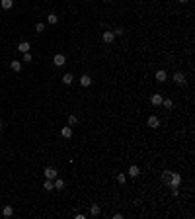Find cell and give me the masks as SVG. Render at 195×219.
I'll use <instances>...</instances> for the list:
<instances>
[{
	"label": "cell",
	"instance_id": "1",
	"mask_svg": "<svg viewBox=\"0 0 195 219\" xmlns=\"http://www.w3.org/2000/svg\"><path fill=\"white\" fill-rule=\"evenodd\" d=\"M180 184H181V176L178 174V172H172V176H170V184H168V186H172V188H178Z\"/></svg>",
	"mask_w": 195,
	"mask_h": 219
},
{
	"label": "cell",
	"instance_id": "2",
	"mask_svg": "<svg viewBox=\"0 0 195 219\" xmlns=\"http://www.w3.org/2000/svg\"><path fill=\"white\" fill-rule=\"evenodd\" d=\"M43 174H45V178L55 180V178H57V168H55V166H47V168L43 170Z\"/></svg>",
	"mask_w": 195,
	"mask_h": 219
},
{
	"label": "cell",
	"instance_id": "3",
	"mask_svg": "<svg viewBox=\"0 0 195 219\" xmlns=\"http://www.w3.org/2000/svg\"><path fill=\"white\" fill-rule=\"evenodd\" d=\"M53 63H55V67H63V65L66 63V57L63 55V53H57V55L53 57Z\"/></svg>",
	"mask_w": 195,
	"mask_h": 219
},
{
	"label": "cell",
	"instance_id": "4",
	"mask_svg": "<svg viewBox=\"0 0 195 219\" xmlns=\"http://www.w3.org/2000/svg\"><path fill=\"white\" fill-rule=\"evenodd\" d=\"M102 39H103V43H113V39H115V34H113V31H103Z\"/></svg>",
	"mask_w": 195,
	"mask_h": 219
},
{
	"label": "cell",
	"instance_id": "5",
	"mask_svg": "<svg viewBox=\"0 0 195 219\" xmlns=\"http://www.w3.org/2000/svg\"><path fill=\"white\" fill-rule=\"evenodd\" d=\"M174 82H176V84H185V74L184 72H174Z\"/></svg>",
	"mask_w": 195,
	"mask_h": 219
},
{
	"label": "cell",
	"instance_id": "6",
	"mask_svg": "<svg viewBox=\"0 0 195 219\" xmlns=\"http://www.w3.org/2000/svg\"><path fill=\"white\" fill-rule=\"evenodd\" d=\"M80 84L84 86V88H88V86L92 84V78H90V74H82V76H80Z\"/></svg>",
	"mask_w": 195,
	"mask_h": 219
},
{
	"label": "cell",
	"instance_id": "7",
	"mask_svg": "<svg viewBox=\"0 0 195 219\" xmlns=\"http://www.w3.org/2000/svg\"><path fill=\"white\" fill-rule=\"evenodd\" d=\"M148 125H150L152 129H156V127H160V119L156 118V115H150V118H148Z\"/></svg>",
	"mask_w": 195,
	"mask_h": 219
},
{
	"label": "cell",
	"instance_id": "8",
	"mask_svg": "<svg viewBox=\"0 0 195 219\" xmlns=\"http://www.w3.org/2000/svg\"><path fill=\"white\" fill-rule=\"evenodd\" d=\"M162 100H164V98L160 96V94H152V98H150L152 106H162Z\"/></svg>",
	"mask_w": 195,
	"mask_h": 219
},
{
	"label": "cell",
	"instance_id": "9",
	"mask_svg": "<svg viewBox=\"0 0 195 219\" xmlns=\"http://www.w3.org/2000/svg\"><path fill=\"white\" fill-rule=\"evenodd\" d=\"M139 174H140V168L137 166V164H133V166L129 168V176H133V178H137Z\"/></svg>",
	"mask_w": 195,
	"mask_h": 219
},
{
	"label": "cell",
	"instance_id": "10",
	"mask_svg": "<svg viewBox=\"0 0 195 219\" xmlns=\"http://www.w3.org/2000/svg\"><path fill=\"white\" fill-rule=\"evenodd\" d=\"M10 67H12V71H14V72H20V71H22V61H12Z\"/></svg>",
	"mask_w": 195,
	"mask_h": 219
},
{
	"label": "cell",
	"instance_id": "11",
	"mask_svg": "<svg viewBox=\"0 0 195 219\" xmlns=\"http://www.w3.org/2000/svg\"><path fill=\"white\" fill-rule=\"evenodd\" d=\"M2 215L4 217H12L14 215V208H12V205H6V208L2 209Z\"/></svg>",
	"mask_w": 195,
	"mask_h": 219
},
{
	"label": "cell",
	"instance_id": "12",
	"mask_svg": "<svg viewBox=\"0 0 195 219\" xmlns=\"http://www.w3.org/2000/svg\"><path fill=\"white\" fill-rule=\"evenodd\" d=\"M61 135H63L64 139H68V137H72V127H63V131H61Z\"/></svg>",
	"mask_w": 195,
	"mask_h": 219
},
{
	"label": "cell",
	"instance_id": "13",
	"mask_svg": "<svg viewBox=\"0 0 195 219\" xmlns=\"http://www.w3.org/2000/svg\"><path fill=\"white\" fill-rule=\"evenodd\" d=\"M0 6H2L4 10H10V8L14 6V0H0Z\"/></svg>",
	"mask_w": 195,
	"mask_h": 219
},
{
	"label": "cell",
	"instance_id": "14",
	"mask_svg": "<svg viewBox=\"0 0 195 219\" xmlns=\"http://www.w3.org/2000/svg\"><path fill=\"white\" fill-rule=\"evenodd\" d=\"M43 190H45V192H51V190H55V186H53V180H45V182H43Z\"/></svg>",
	"mask_w": 195,
	"mask_h": 219
},
{
	"label": "cell",
	"instance_id": "15",
	"mask_svg": "<svg viewBox=\"0 0 195 219\" xmlns=\"http://www.w3.org/2000/svg\"><path fill=\"white\" fill-rule=\"evenodd\" d=\"M53 186H55V190H63V188H64V180H63V178H55Z\"/></svg>",
	"mask_w": 195,
	"mask_h": 219
},
{
	"label": "cell",
	"instance_id": "16",
	"mask_svg": "<svg viewBox=\"0 0 195 219\" xmlns=\"http://www.w3.org/2000/svg\"><path fill=\"white\" fill-rule=\"evenodd\" d=\"M18 51H22V53H27V51H30V43H27V41H22V43L18 45Z\"/></svg>",
	"mask_w": 195,
	"mask_h": 219
},
{
	"label": "cell",
	"instance_id": "17",
	"mask_svg": "<svg viewBox=\"0 0 195 219\" xmlns=\"http://www.w3.org/2000/svg\"><path fill=\"white\" fill-rule=\"evenodd\" d=\"M166 78H168L166 71H158V72H156V80H158V82H166Z\"/></svg>",
	"mask_w": 195,
	"mask_h": 219
},
{
	"label": "cell",
	"instance_id": "18",
	"mask_svg": "<svg viewBox=\"0 0 195 219\" xmlns=\"http://www.w3.org/2000/svg\"><path fill=\"white\" fill-rule=\"evenodd\" d=\"M72 80H74V76L70 72H66V74H63V82L64 84H72Z\"/></svg>",
	"mask_w": 195,
	"mask_h": 219
},
{
	"label": "cell",
	"instance_id": "19",
	"mask_svg": "<svg viewBox=\"0 0 195 219\" xmlns=\"http://www.w3.org/2000/svg\"><path fill=\"white\" fill-rule=\"evenodd\" d=\"M99 211H102V209H99V205H98V204H94L92 208H90V213H92L94 217H98V215H99Z\"/></svg>",
	"mask_w": 195,
	"mask_h": 219
},
{
	"label": "cell",
	"instance_id": "20",
	"mask_svg": "<svg viewBox=\"0 0 195 219\" xmlns=\"http://www.w3.org/2000/svg\"><path fill=\"white\" fill-rule=\"evenodd\" d=\"M47 22H49V24H53V26H55V24L59 22V16H57V14H49V16H47Z\"/></svg>",
	"mask_w": 195,
	"mask_h": 219
},
{
	"label": "cell",
	"instance_id": "21",
	"mask_svg": "<svg viewBox=\"0 0 195 219\" xmlns=\"http://www.w3.org/2000/svg\"><path fill=\"white\" fill-rule=\"evenodd\" d=\"M162 106H164L166 110H172V108H174V102L168 98V100H162Z\"/></svg>",
	"mask_w": 195,
	"mask_h": 219
},
{
	"label": "cell",
	"instance_id": "22",
	"mask_svg": "<svg viewBox=\"0 0 195 219\" xmlns=\"http://www.w3.org/2000/svg\"><path fill=\"white\" fill-rule=\"evenodd\" d=\"M170 176H172V172H168V170L162 172V182L164 184H170Z\"/></svg>",
	"mask_w": 195,
	"mask_h": 219
},
{
	"label": "cell",
	"instance_id": "23",
	"mask_svg": "<svg viewBox=\"0 0 195 219\" xmlns=\"http://www.w3.org/2000/svg\"><path fill=\"white\" fill-rule=\"evenodd\" d=\"M76 123H78V118H76V115H68V125L72 127V125H76Z\"/></svg>",
	"mask_w": 195,
	"mask_h": 219
},
{
	"label": "cell",
	"instance_id": "24",
	"mask_svg": "<svg viewBox=\"0 0 195 219\" xmlns=\"http://www.w3.org/2000/svg\"><path fill=\"white\" fill-rule=\"evenodd\" d=\"M35 31H37V34H43V31H45V26H43V24H35Z\"/></svg>",
	"mask_w": 195,
	"mask_h": 219
},
{
	"label": "cell",
	"instance_id": "25",
	"mask_svg": "<svg viewBox=\"0 0 195 219\" xmlns=\"http://www.w3.org/2000/svg\"><path fill=\"white\" fill-rule=\"evenodd\" d=\"M22 63H31V55H30V51L24 53V61H22Z\"/></svg>",
	"mask_w": 195,
	"mask_h": 219
},
{
	"label": "cell",
	"instance_id": "26",
	"mask_svg": "<svg viewBox=\"0 0 195 219\" xmlns=\"http://www.w3.org/2000/svg\"><path fill=\"white\" fill-rule=\"evenodd\" d=\"M117 182H119V184H125V182H127V176H125V174H119V176H117Z\"/></svg>",
	"mask_w": 195,
	"mask_h": 219
},
{
	"label": "cell",
	"instance_id": "27",
	"mask_svg": "<svg viewBox=\"0 0 195 219\" xmlns=\"http://www.w3.org/2000/svg\"><path fill=\"white\" fill-rule=\"evenodd\" d=\"M113 34H115V35H123V30H121V27H117V30H115Z\"/></svg>",
	"mask_w": 195,
	"mask_h": 219
},
{
	"label": "cell",
	"instance_id": "28",
	"mask_svg": "<svg viewBox=\"0 0 195 219\" xmlns=\"http://www.w3.org/2000/svg\"><path fill=\"white\" fill-rule=\"evenodd\" d=\"M178 2H181V4H187V2H189V0H178Z\"/></svg>",
	"mask_w": 195,
	"mask_h": 219
},
{
	"label": "cell",
	"instance_id": "29",
	"mask_svg": "<svg viewBox=\"0 0 195 219\" xmlns=\"http://www.w3.org/2000/svg\"><path fill=\"white\" fill-rule=\"evenodd\" d=\"M2 127H4V123H2V121H0V131H2Z\"/></svg>",
	"mask_w": 195,
	"mask_h": 219
}]
</instances>
